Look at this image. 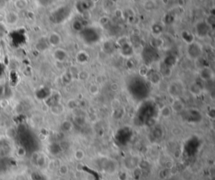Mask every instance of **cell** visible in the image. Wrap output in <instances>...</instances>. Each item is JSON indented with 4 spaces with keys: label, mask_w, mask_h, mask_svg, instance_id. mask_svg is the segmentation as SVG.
Masks as SVG:
<instances>
[]
</instances>
